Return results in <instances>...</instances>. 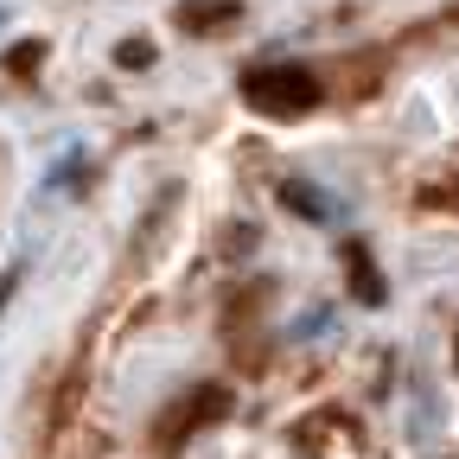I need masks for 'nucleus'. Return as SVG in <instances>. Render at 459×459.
Masks as SVG:
<instances>
[{"label": "nucleus", "instance_id": "3", "mask_svg": "<svg viewBox=\"0 0 459 459\" xmlns=\"http://www.w3.org/2000/svg\"><path fill=\"white\" fill-rule=\"evenodd\" d=\"M223 20H237V0H198V7L179 13L186 32H204V26H223Z\"/></svg>", "mask_w": 459, "mask_h": 459}, {"label": "nucleus", "instance_id": "1", "mask_svg": "<svg viewBox=\"0 0 459 459\" xmlns=\"http://www.w3.org/2000/svg\"><path fill=\"white\" fill-rule=\"evenodd\" d=\"M243 96L262 115H307V108H319V77L300 65H262L243 77Z\"/></svg>", "mask_w": 459, "mask_h": 459}, {"label": "nucleus", "instance_id": "5", "mask_svg": "<svg viewBox=\"0 0 459 459\" xmlns=\"http://www.w3.org/2000/svg\"><path fill=\"white\" fill-rule=\"evenodd\" d=\"M115 65H122V71H147L153 65V45L147 39H122V45H115Z\"/></svg>", "mask_w": 459, "mask_h": 459}, {"label": "nucleus", "instance_id": "7", "mask_svg": "<svg viewBox=\"0 0 459 459\" xmlns=\"http://www.w3.org/2000/svg\"><path fill=\"white\" fill-rule=\"evenodd\" d=\"M287 198H294V211H300V217H325L319 192H307V186H287Z\"/></svg>", "mask_w": 459, "mask_h": 459}, {"label": "nucleus", "instance_id": "6", "mask_svg": "<svg viewBox=\"0 0 459 459\" xmlns=\"http://www.w3.org/2000/svg\"><path fill=\"white\" fill-rule=\"evenodd\" d=\"M39 65H45V45H32V39H26V45H13V57H7V71H13V77H32Z\"/></svg>", "mask_w": 459, "mask_h": 459}, {"label": "nucleus", "instance_id": "4", "mask_svg": "<svg viewBox=\"0 0 459 459\" xmlns=\"http://www.w3.org/2000/svg\"><path fill=\"white\" fill-rule=\"evenodd\" d=\"M351 287H358L370 307L383 300V281H377V268H370V255H364V249H351Z\"/></svg>", "mask_w": 459, "mask_h": 459}, {"label": "nucleus", "instance_id": "2", "mask_svg": "<svg viewBox=\"0 0 459 459\" xmlns=\"http://www.w3.org/2000/svg\"><path fill=\"white\" fill-rule=\"evenodd\" d=\"M223 415H230V389H217V383H211V389H192L179 409L160 421V440H166V446H179L186 434H198L204 421H223Z\"/></svg>", "mask_w": 459, "mask_h": 459}]
</instances>
